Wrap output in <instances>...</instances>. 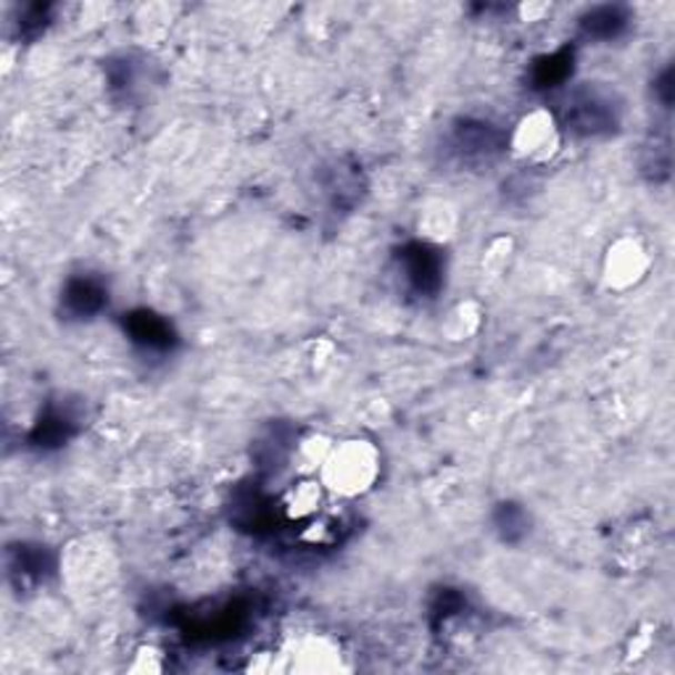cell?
I'll use <instances>...</instances> for the list:
<instances>
[{
  "label": "cell",
  "instance_id": "7a4b0ae2",
  "mask_svg": "<svg viewBox=\"0 0 675 675\" xmlns=\"http://www.w3.org/2000/svg\"><path fill=\"white\" fill-rule=\"evenodd\" d=\"M510 151L527 167L552 164L562 151V130L552 111L533 109L520 117L510 135Z\"/></svg>",
  "mask_w": 675,
  "mask_h": 675
},
{
  "label": "cell",
  "instance_id": "3957f363",
  "mask_svg": "<svg viewBox=\"0 0 675 675\" xmlns=\"http://www.w3.org/2000/svg\"><path fill=\"white\" fill-rule=\"evenodd\" d=\"M652 251L636 235H621L612 241L602 259V285L612 293H628L649 278Z\"/></svg>",
  "mask_w": 675,
  "mask_h": 675
},
{
  "label": "cell",
  "instance_id": "52a82bcc",
  "mask_svg": "<svg viewBox=\"0 0 675 675\" xmlns=\"http://www.w3.org/2000/svg\"><path fill=\"white\" fill-rule=\"evenodd\" d=\"M483 328V306L477 301H460L452 312L443 316L441 335L452 343H464L475 338Z\"/></svg>",
  "mask_w": 675,
  "mask_h": 675
},
{
  "label": "cell",
  "instance_id": "5b68a950",
  "mask_svg": "<svg viewBox=\"0 0 675 675\" xmlns=\"http://www.w3.org/2000/svg\"><path fill=\"white\" fill-rule=\"evenodd\" d=\"M456 230H460V211H456L454 203L435 199L420 209L417 232L427 243L441 245L454 241Z\"/></svg>",
  "mask_w": 675,
  "mask_h": 675
},
{
  "label": "cell",
  "instance_id": "6da1fadb",
  "mask_svg": "<svg viewBox=\"0 0 675 675\" xmlns=\"http://www.w3.org/2000/svg\"><path fill=\"white\" fill-rule=\"evenodd\" d=\"M380 473H383V456L375 443L367 439H346L333 443L316 477L325 485L328 494L359 498L375 488Z\"/></svg>",
  "mask_w": 675,
  "mask_h": 675
},
{
  "label": "cell",
  "instance_id": "277c9868",
  "mask_svg": "<svg viewBox=\"0 0 675 675\" xmlns=\"http://www.w3.org/2000/svg\"><path fill=\"white\" fill-rule=\"evenodd\" d=\"M343 654L328 636H306L295 644L291 667L299 673H335L343 671Z\"/></svg>",
  "mask_w": 675,
  "mask_h": 675
},
{
  "label": "cell",
  "instance_id": "ba28073f",
  "mask_svg": "<svg viewBox=\"0 0 675 675\" xmlns=\"http://www.w3.org/2000/svg\"><path fill=\"white\" fill-rule=\"evenodd\" d=\"M330 449H333V441L322 433H309L306 439L299 441L293 452V467L299 470V475H316L320 467L325 464Z\"/></svg>",
  "mask_w": 675,
  "mask_h": 675
},
{
  "label": "cell",
  "instance_id": "9c48e42d",
  "mask_svg": "<svg viewBox=\"0 0 675 675\" xmlns=\"http://www.w3.org/2000/svg\"><path fill=\"white\" fill-rule=\"evenodd\" d=\"M510 253H512V241L510 238H496L494 243L488 245V251H485L483 256V274L485 272H502L506 262H510ZM494 274V278H496Z\"/></svg>",
  "mask_w": 675,
  "mask_h": 675
},
{
  "label": "cell",
  "instance_id": "8992f818",
  "mask_svg": "<svg viewBox=\"0 0 675 675\" xmlns=\"http://www.w3.org/2000/svg\"><path fill=\"white\" fill-rule=\"evenodd\" d=\"M325 485L316 475H301L283 496V510L291 520H312L325 502Z\"/></svg>",
  "mask_w": 675,
  "mask_h": 675
}]
</instances>
